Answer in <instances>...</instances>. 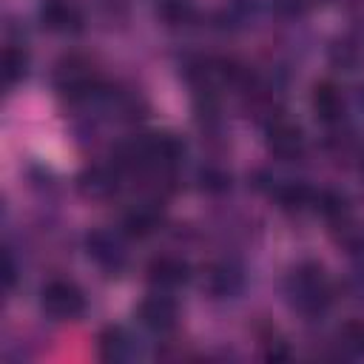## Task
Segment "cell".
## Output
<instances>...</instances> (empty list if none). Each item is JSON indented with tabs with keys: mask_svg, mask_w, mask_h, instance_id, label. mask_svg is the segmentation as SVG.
I'll list each match as a JSON object with an SVG mask.
<instances>
[{
	"mask_svg": "<svg viewBox=\"0 0 364 364\" xmlns=\"http://www.w3.org/2000/svg\"><path fill=\"white\" fill-rule=\"evenodd\" d=\"M290 299L307 316H316V313H321L327 307L330 284H327V276H324L321 264L307 262V264H301L293 273V279H290Z\"/></svg>",
	"mask_w": 364,
	"mask_h": 364,
	"instance_id": "obj_1",
	"label": "cell"
},
{
	"mask_svg": "<svg viewBox=\"0 0 364 364\" xmlns=\"http://www.w3.org/2000/svg\"><path fill=\"white\" fill-rule=\"evenodd\" d=\"M46 316H51L54 321H71L80 318L85 313V296L77 284L65 282V279H54L43 287V299H40Z\"/></svg>",
	"mask_w": 364,
	"mask_h": 364,
	"instance_id": "obj_2",
	"label": "cell"
},
{
	"mask_svg": "<svg viewBox=\"0 0 364 364\" xmlns=\"http://www.w3.org/2000/svg\"><path fill=\"white\" fill-rule=\"evenodd\" d=\"M54 85L68 100H85V97H91V91L97 85V77H94L91 65L82 57H68V60H63L57 65Z\"/></svg>",
	"mask_w": 364,
	"mask_h": 364,
	"instance_id": "obj_3",
	"label": "cell"
},
{
	"mask_svg": "<svg viewBox=\"0 0 364 364\" xmlns=\"http://www.w3.org/2000/svg\"><path fill=\"white\" fill-rule=\"evenodd\" d=\"M176 318H179V310H176V301L159 290L154 296H148L142 304H139V321L154 330V333H168L176 327Z\"/></svg>",
	"mask_w": 364,
	"mask_h": 364,
	"instance_id": "obj_4",
	"label": "cell"
},
{
	"mask_svg": "<svg viewBox=\"0 0 364 364\" xmlns=\"http://www.w3.org/2000/svg\"><path fill=\"white\" fill-rule=\"evenodd\" d=\"M85 250L88 256L108 273H119L125 267V247L122 242L108 233V230H94L88 239H85Z\"/></svg>",
	"mask_w": 364,
	"mask_h": 364,
	"instance_id": "obj_5",
	"label": "cell"
},
{
	"mask_svg": "<svg viewBox=\"0 0 364 364\" xmlns=\"http://www.w3.org/2000/svg\"><path fill=\"white\" fill-rule=\"evenodd\" d=\"M40 20L46 28L63 31V34H68V31L74 34L82 28V11L71 0H46L40 9Z\"/></svg>",
	"mask_w": 364,
	"mask_h": 364,
	"instance_id": "obj_6",
	"label": "cell"
},
{
	"mask_svg": "<svg viewBox=\"0 0 364 364\" xmlns=\"http://www.w3.org/2000/svg\"><path fill=\"white\" fill-rule=\"evenodd\" d=\"M301 145H304V139H301V128L299 125H293L287 119L270 122V128H267V148L276 156L293 159L296 154H301Z\"/></svg>",
	"mask_w": 364,
	"mask_h": 364,
	"instance_id": "obj_7",
	"label": "cell"
},
{
	"mask_svg": "<svg viewBox=\"0 0 364 364\" xmlns=\"http://www.w3.org/2000/svg\"><path fill=\"white\" fill-rule=\"evenodd\" d=\"M148 282L156 287V290H173L179 284L188 282V264L176 256H159L148 264Z\"/></svg>",
	"mask_w": 364,
	"mask_h": 364,
	"instance_id": "obj_8",
	"label": "cell"
},
{
	"mask_svg": "<svg viewBox=\"0 0 364 364\" xmlns=\"http://www.w3.org/2000/svg\"><path fill=\"white\" fill-rule=\"evenodd\" d=\"M100 355L105 361H128L134 358V341L122 327H105L100 336Z\"/></svg>",
	"mask_w": 364,
	"mask_h": 364,
	"instance_id": "obj_9",
	"label": "cell"
},
{
	"mask_svg": "<svg viewBox=\"0 0 364 364\" xmlns=\"http://www.w3.org/2000/svg\"><path fill=\"white\" fill-rule=\"evenodd\" d=\"M313 111H316V117H318L321 122H336V119L341 117L344 100H341V94L336 91V85L321 82V85L313 88Z\"/></svg>",
	"mask_w": 364,
	"mask_h": 364,
	"instance_id": "obj_10",
	"label": "cell"
},
{
	"mask_svg": "<svg viewBox=\"0 0 364 364\" xmlns=\"http://www.w3.org/2000/svg\"><path fill=\"white\" fill-rule=\"evenodd\" d=\"M80 191L91 199H102L111 196L117 191V173L111 168H88L80 176Z\"/></svg>",
	"mask_w": 364,
	"mask_h": 364,
	"instance_id": "obj_11",
	"label": "cell"
},
{
	"mask_svg": "<svg viewBox=\"0 0 364 364\" xmlns=\"http://www.w3.org/2000/svg\"><path fill=\"white\" fill-rule=\"evenodd\" d=\"M208 287L216 296H230V293H236L242 287V273L233 264H228V262L213 264L210 273H208Z\"/></svg>",
	"mask_w": 364,
	"mask_h": 364,
	"instance_id": "obj_12",
	"label": "cell"
},
{
	"mask_svg": "<svg viewBox=\"0 0 364 364\" xmlns=\"http://www.w3.org/2000/svg\"><path fill=\"white\" fill-rule=\"evenodd\" d=\"M156 225H159V213L151 205H139V208L128 210L125 213V222H122V228H125L128 236H148V233H154Z\"/></svg>",
	"mask_w": 364,
	"mask_h": 364,
	"instance_id": "obj_13",
	"label": "cell"
},
{
	"mask_svg": "<svg viewBox=\"0 0 364 364\" xmlns=\"http://www.w3.org/2000/svg\"><path fill=\"white\" fill-rule=\"evenodd\" d=\"M26 71H28V57H26V51L17 48V46H9V48L3 51V82L11 88V85H17V82L26 77Z\"/></svg>",
	"mask_w": 364,
	"mask_h": 364,
	"instance_id": "obj_14",
	"label": "cell"
},
{
	"mask_svg": "<svg viewBox=\"0 0 364 364\" xmlns=\"http://www.w3.org/2000/svg\"><path fill=\"white\" fill-rule=\"evenodd\" d=\"M316 210H318L324 219H330V222H344L347 213H350L347 199H344L341 193H336V191H321V193H316Z\"/></svg>",
	"mask_w": 364,
	"mask_h": 364,
	"instance_id": "obj_15",
	"label": "cell"
},
{
	"mask_svg": "<svg viewBox=\"0 0 364 364\" xmlns=\"http://www.w3.org/2000/svg\"><path fill=\"white\" fill-rule=\"evenodd\" d=\"M338 347L347 355H364V321H347L338 330Z\"/></svg>",
	"mask_w": 364,
	"mask_h": 364,
	"instance_id": "obj_16",
	"label": "cell"
},
{
	"mask_svg": "<svg viewBox=\"0 0 364 364\" xmlns=\"http://www.w3.org/2000/svg\"><path fill=\"white\" fill-rule=\"evenodd\" d=\"M159 14H162L168 23H185V20L193 17V6H191L188 0H162Z\"/></svg>",
	"mask_w": 364,
	"mask_h": 364,
	"instance_id": "obj_17",
	"label": "cell"
},
{
	"mask_svg": "<svg viewBox=\"0 0 364 364\" xmlns=\"http://www.w3.org/2000/svg\"><path fill=\"white\" fill-rule=\"evenodd\" d=\"M330 57H333V63L341 65L344 71H353L355 63H358V57H361V51H358L353 43H336L333 51H330Z\"/></svg>",
	"mask_w": 364,
	"mask_h": 364,
	"instance_id": "obj_18",
	"label": "cell"
},
{
	"mask_svg": "<svg viewBox=\"0 0 364 364\" xmlns=\"http://www.w3.org/2000/svg\"><path fill=\"white\" fill-rule=\"evenodd\" d=\"M228 182H230V179H228L222 171H208V173H202V188H208V191H225Z\"/></svg>",
	"mask_w": 364,
	"mask_h": 364,
	"instance_id": "obj_19",
	"label": "cell"
},
{
	"mask_svg": "<svg viewBox=\"0 0 364 364\" xmlns=\"http://www.w3.org/2000/svg\"><path fill=\"white\" fill-rule=\"evenodd\" d=\"M3 282H6V287H14V264H11L9 256H6V264H3Z\"/></svg>",
	"mask_w": 364,
	"mask_h": 364,
	"instance_id": "obj_20",
	"label": "cell"
},
{
	"mask_svg": "<svg viewBox=\"0 0 364 364\" xmlns=\"http://www.w3.org/2000/svg\"><path fill=\"white\" fill-rule=\"evenodd\" d=\"M358 173L364 176V154H361V162H358Z\"/></svg>",
	"mask_w": 364,
	"mask_h": 364,
	"instance_id": "obj_21",
	"label": "cell"
}]
</instances>
